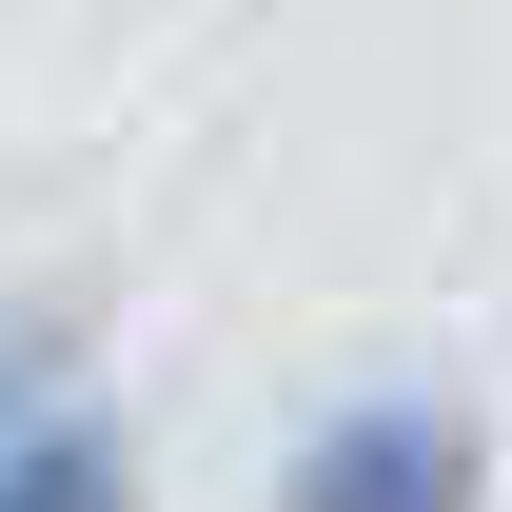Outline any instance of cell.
<instances>
[{
	"label": "cell",
	"instance_id": "obj_2",
	"mask_svg": "<svg viewBox=\"0 0 512 512\" xmlns=\"http://www.w3.org/2000/svg\"><path fill=\"white\" fill-rule=\"evenodd\" d=\"M0 512H138L119 414H99V375H79V355H40V375H20V453H0Z\"/></svg>",
	"mask_w": 512,
	"mask_h": 512
},
{
	"label": "cell",
	"instance_id": "obj_1",
	"mask_svg": "<svg viewBox=\"0 0 512 512\" xmlns=\"http://www.w3.org/2000/svg\"><path fill=\"white\" fill-rule=\"evenodd\" d=\"M276 512H493V414L473 394H335L276 453Z\"/></svg>",
	"mask_w": 512,
	"mask_h": 512
}]
</instances>
